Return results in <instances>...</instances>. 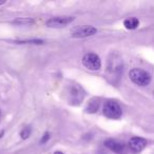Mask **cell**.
<instances>
[{"label": "cell", "mask_w": 154, "mask_h": 154, "mask_svg": "<svg viewBox=\"0 0 154 154\" xmlns=\"http://www.w3.org/2000/svg\"><path fill=\"white\" fill-rule=\"evenodd\" d=\"M99 105H100V103H99V99L98 98H92L90 101L88 103V105H87L86 107V112L87 113H96L97 111H98L99 109Z\"/></svg>", "instance_id": "9"}, {"label": "cell", "mask_w": 154, "mask_h": 154, "mask_svg": "<svg viewBox=\"0 0 154 154\" xmlns=\"http://www.w3.org/2000/svg\"><path fill=\"white\" fill-rule=\"evenodd\" d=\"M75 20V17L73 16H57L53 17L47 21V26L52 29H61L66 26L68 24L72 23Z\"/></svg>", "instance_id": "4"}, {"label": "cell", "mask_w": 154, "mask_h": 154, "mask_svg": "<svg viewBox=\"0 0 154 154\" xmlns=\"http://www.w3.org/2000/svg\"><path fill=\"white\" fill-rule=\"evenodd\" d=\"M5 1H0V5H5Z\"/></svg>", "instance_id": "15"}, {"label": "cell", "mask_w": 154, "mask_h": 154, "mask_svg": "<svg viewBox=\"0 0 154 154\" xmlns=\"http://www.w3.org/2000/svg\"><path fill=\"white\" fill-rule=\"evenodd\" d=\"M146 146H147V140L145 138H141V137H132L129 140V148L131 151L135 152V153L143 151L146 148Z\"/></svg>", "instance_id": "7"}, {"label": "cell", "mask_w": 154, "mask_h": 154, "mask_svg": "<svg viewBox=\"0 0 154 154\" xmlns=\"http://www.w3.org/2000/svg\"><path fill=\"white\" fill-rule=\"evenodd\" d=\"M31 134H32V128H31L30 126H26V127H24L21 130V132H20V137H21L22 139H28L29 137L31 136Z\"/></svg>", "instance_id": "12"}, {"label": "cell", "mask_w": 154, "mask_h": 154, "mask_svg": "<svg viewBox=\"0 0 154 154\" xmlns=\"http://www.w3.org/2000/svg\"><path fill=\"white\" fill-rule=\"evenodd\" d=\"M105 146L109 150L113 151L116 154H125L126 153V147L122 143L117 141L115 139H108L105 141Z\"/></svg>", "instance_id": "8"}, {"label": "cell", "mask_w": 154, "mask_h": 154, "mask_svg": "<svg viewBox=\"0 0 154 154\" xmlns=\"http://www.w3.org/2000/svg\"><path fill=\"white\" fill-rule=\"evenodd\" d=\"M124 26H126L128 30H134L137 26H139V21L137 18H129V19H126L124 22Z\"/></svg>", "instance_id": "10"}, {"label": "cell", "mask_w": 154, "mask_h": 154, "mask_svg": "<svg viewBox=\"0 0 154 154\" xmlns=\"http://www.w3.org/2000/svg\"><path fill=\"white\" fill-rule=\"evenodd\" d=\"M0 116H1V110H0Z\"/></svg>", "instance_id": "16"}, {"label": "cell", "mask_w": 154, "mask_h": 154, "mask_svg": "<svg viewBox=\"0 0 154 154\" xmlns=\"http://www.w3.org/2000/svg\"><path fill=\"white\" fill-rule=\"evenodd\" d=\"M54 154H64L63 152H61V151H55L54 152Z\"/></svg>", "instance_id": "14"}, {"label": "cell", "mask_w": 154, "mask_h": 154, "mask_svg": "<svg viewBox=\"0 0 154 154\" xmlns=\"http://www.w3.org/2000/svg\"><path fill=\"white\" fill-rule=\"evenodd\" d=\"M129 77L132 82L140 87H146L151 82V76L150 74L145 70L141 69H132L129 72Z\"/></svg>", "instance_id": "1"}, {"label": "cell", "mask_w": 154, "mask_h": 154, "mask_svg": "<svg viewBox=\"0 0 154 154\" xmlns=\"http://www.w3.org/2000/svg\"><path fill=\"white\" fill-rule=\"evenodd\" d=\"M14 24H17V26H29V24L34 23V20L32 18L29 17H22V18H18V19H15L13 21Z\"/></svg>", "instance_id": "11"}, {"label": "cell", "mask_w": 154, "mask_h": 154, "mask_svg": "<svg viewBox=\"0 0 154 154\" xmlns=\"http://www.w3.org/2000/svg\"><path fill=\"white\" fill-rule=\"evenodd\" d=\"M50 137H51V135H50V133L49 132H45V134L42 135V137H41V139H40V143H48L49 141V139H50Z\"/></svg>", "instance_id": "13"}, {"label": "cell", "mask_w": 154, "mask_h": 154, "mask_svg": "<svg viewBox=\"0 0 154 154\" xmlns=\"http://www.w3.org/2000/svg\"><path fill=\"white\" fill-rule=\"evenodd\" d=\"M103 115L110 119H119L122 115V107L116 101L108 100L105 103L103 108Z\"/></svg>", "instance_id": "2"}, {"label": "cell", "mask_w": 154, "mask_h": 154, "mask_svg": "<svg viewBox=\"0 0 154 154\" xmlns=\"http://www.w3.org/2000/svg\"><path fill=\"white\" fill-rule=\"evenodd\" d=\"M72 37L74 38H86V37L93 36L97 33V29L91 26H77L72 30Z\"/></svg>", "instance_id": "6"}, {"label": "cell", "mask_w": 154, "mask_h": 154, "mask_svg": "<svg viewBox=\"0 0 154 154\" xmlns=\"http://www.w3.org/2000/svg\"><path fill=\"white\" fill-rule=\"evenodd\" d=\"M82 63L87 69L92 71H97L101 66V60L99 56L95 53H88L82 58Z\"/></svg>", "instance_id": "5"}, {"label": "cell", "mask_w": 154, "mask_h": 154, "mask_svg": "<svg viewBox=\"0 0 154 154\" xmlns=\"http://www.w3.org/2000/svg\"><path fill=\"white\" fill-rule=\"evenodd\" d=\"M84 97H85V92L79 86L75 85V86H72L69 88L68 98H69V103L71 105L78 106L82 101Z\"/></svg>", "instance_id": "3"}]
</instances>
